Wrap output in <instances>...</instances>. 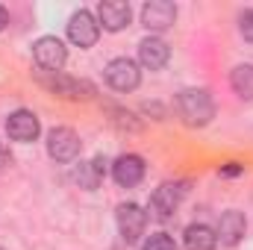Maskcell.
<instances>
[{
    "mask_svg": "<svg viewBox=\"0 0 253 250\" xmlns=\"http://www.w3.org/2000/svg\"><path fill=\"white\" fill-rule=\"evenodd\" d=\"M215 245H218V236L212 227L191 224L186 230V250H215Z\"/></svg>",
    "mask_w": 253,
    "mask_h": 250,
    "instance_id": "obj_16",
    "label": "cell"
},
{
    "mask_svg": "<svg viewBox=\"0 0 253 250\" xmlns=\"http://www.w3.org/2000/svg\"><path fill=\"white\" fill-rule=\"evenodd\" d=\"M3 165H9V150L0 144V168H3Z\"/></svg>",
    "mask_w": 253,
    "mask_h": 250,
    "instance_id": "obj_20",
    "label": "cell"
},
{
    "mask_svg": "<svg viewBox=\"0 0 253 250\" xmlns=\"http://www.w3.org/2000/svg\"><path fill=\"white\" fill-rule=\"evenodd\" d=\"M230 85L242 100H253V65H236L230 74Z\"/></svg>",
    "mask_w": 253,
    "mask_h": 250,
    "instance_id": "obj_17",
    "label": "cell"
},
{
    "mask_svg": "<svg viewBox=\"0 0 253 250\" xmlns=\"http://www.w3.org/2000/svg\"><path fill=\"white\" fill-rule=\"evenodd\" d=\"M6 24H9V15H6V9H3V6H0V30H3V27H6Z\"/></svg>",
    "mask_w": 253,
    "mask_h": 250,
    "instance_id": "obj_21",
    "label": "cell"
},
{
    "mask_svg": "<svg viewBox=\"0 0 253 250\" xmlns=\"http://www.w3.org/2000/svg\"><path fill=\"white\" fill-rule=\"evenodd\" d=\"M239 30H242V36L253 44V9H248V12L239 15Z\"/></svg>",
    "mask_w": 253,
    "mask_h": 250,
    "instance_id": "obj_19",
    "label": "cell"
},
{
    "mask_svg": "<svg viewBox=\"0 0 253 250\" xmlns=\"http://www.w3.org/2000/svg\"><path fill=\"white\" fill-rule=\"evenodd\" d=\"M106 83L115 91H132L141 83V71H138V65L132 62V59H126V56L112 59V62L106 65Z\"/></svg>",
    "mask_w": 253,
    "mask_h": 250,
    "instance_id": "obj_8",
    "label": "cell"
},
{
    "mask_svg": "<svg viewBox=\"0 0 253 250\" xmlns=\"http://www.w3.org/2000/svg\"><path fill=\"white\" fill-rule=\"evenodd\" d=\"M39 83L44 88H50L53 94H62V97H71V100H88L94 97V85L88 80H77V77H65V74H39Z\"/></svg>",
    "mask_w": 253,
    "mask_h": 250,
    "instance_id": "obj_2",
    "label": "cell"
},
{
    "mask_svg": "<svg viewBox=\"0 0 253 250\" xmlns=\"http://www.w3.org/2000/svg\"><path fill=\"white\" fill-rule=\"evenodd\" d=\"M141 21H144L147 30H156V33L159 30H168L177 21V6L168 3V0H150L141 9Z\"/></svg>",
    "mask_w": 253,
    "mask_h": 250,
    "instance_id": "obj_10",
    "label": "cell"
},
{
    "mask_svg": "<svg viewBox=\"0 0 253 250\" xmlns=\"http://www.w3.org/2000/svg\"><path fill=\"white\" fill-rule=\"evenodd\" d=\"M177 112H180V118L186 124L203 126L215 118V103H212L209 91H203V88H186L177 97Z\"/></svg>",
    "mask_w": 253,
    "mask_h": 250,
    "instance_id": "obj_1",
    "label": "cell"
},
{
    "mask_svg": "<svg viewBox=\"0 0 253 250\" xmlns=\"http://www.w3.org/2000/svg\"><path fill=\"white\" fill-rule=\"evenodd\" d=\"M112 177H115L118 186H124V188L138 186L141 177H144V159L135 156V153H124V156H118L115 165H112Z\"/></svg>",
    "mask_w": 253,
    "mask_h": 250,
    "instance_id": "obj_12",
    "label": "cell"
},
{
    "mask_svg": "<svg viewBox=\"0 0 253 250\" xmlns=\"http://www.w3.org/2000/svg\"><path fill=\"white\" fill-rule=\"evenodd\" d=\"M129 3L124 0H103L100 6H97V21L109 30V33H118V30H124L126 24H129Z\"/></svg>",
    "mask_w": 253,
    "mask_h": 250,
    "instance_id": "obj_13",
    "label": "cell"
},
{
    "mask_svg": "<svg viewBox=\"0 0 253 250\" xmlns=\"http://www.w3.org/2000/svg\"><path fill=\"white\" fill-rule=\"evenodd\" d=\"M97 36H100V24H97V18L88 9H80V12L71 15V21H68V39L77 47H91L97 42Z\"/></svg>",
    "mask_w": 253,
    "mask_h": 250,
    "instance_id": "obj_5",
    "label": "cell"
},
{
    "mask_svg": "<svg viewBox=\"0 0 253 250\" xmlns=\"http://www.w3.org/2000/svg\"><path fill=\"white\" fill-rule=\"evenodd\" d=\"M168 56H171V50H168V44L162 39H156V36L141 39V44H138V62L144 65V68L159 71V68H165Z\"/></svg>",
    "mask_w": 253,
    "mask_h": 250,
    "instance_id": "obj_14",
    "label": "cell"
},
{
    "mask_svg": "<svg viewBox=\"0 0 253 250\" xmlns=\"http://www.w3.org/2000/svg\"><path fill=\"white\" fill-rule=\"evenodd\" d=\"M6 132H9V138H12V141L30 144V141H36V138H39L42 124H39V118H36L33 112L18 109V112H12V115L6 118Z\"/></svg>",
    "mask_w": 253,
    "mask_h": 250,
    "instance_id": "obj_9",
    "label": "cell"
},
{
    "mask_svg": "<svg viewBox=\"0 0 253 250\" xmlns=\"http://www.w3.org/2000/svg\"><path fill=\"white\" fill-rule=\"evenodd\" d=\"M47 153L56 162H71L80 153V135L71 126H56L47 132Z\"/></svg>",
    "mask_w": 253,
    "mask_h": 250,
    "instance_id": "obj_7",
    "label": "cell"
},
{
    "mask_svg": "<svg viewBox=\"0 0 253 250\" xmlns=\"http://www.w3.org/2000/svg\"><path fill=\"white\" fill-rule=\"evenodd\" d=\"M245 233H248V218H245L239 209L224 212L221 221H218V230H215V236H218L221 245H227V248H236V245L245 239Z\"/></svg>",
    "mask_w": 253,
    "mask_h": 250,
    "instance_id": "obj_11",
    "label": "cell"
},
{
    "mask_svg": "<svg viewBox=\"0 0 253 250\" xmlns=\"http://www.w3.org/2000/svg\"><path fill=\"white\" fill-rule=\"evenodd\" d=\"M103 174H106V159H94V162H80V168L74 171V180L80 183V188H97L100 186V180H103Z\"/></svg>",
    "mask_w": 253,
    "mask_h": 250,
    "instance_id": "obj_15",
    "label": "cell"
},
{
    "mask_svg": "<svg viewBox=\"0 0 253 250\" xmlns=\"http://www.w3.org/2000/svg\"><path fill=\"white\" fill-rule=\"evenodd\" d=\"M33 59H36V65H39L44 74H59L65 59H68V50H65V44L56 36H42V39L33 44Z\"/></svg>",
    "mask_w": 253,
    "mask_h": 250,
    "instance_id": "obj_4",
    "label": "cell"
},
{
    "mask_svg": "<svg viewBox=\"0 0 253 250\" xmlns=\"http://www.w3.org/2000/svg\"><path fill=\"white\" fill-rule=\"evenodd\" d=\"M144 227H147V212L138 203H121L118 206V230H121V239L126 245H135L144 236Z\"/></svg>",
    "mask_w": 253,
    "mask_h": 250,
    "instance_id": "obj_6",
    "label": "cell"
},
{
    "mask_svg": "<svg viewBox=\"0 0 253 250\" xmlns=\"http://www.w3.org/2000/svg\"><path fill=\"white\" fill-rule=\"evenodd\" d=\"M183 197H186V186L183 183H165V186H159L150 194V206H147L150 218H156V221L174 218V212L180 209Z\"/></svg>",
    "mask_w": 253,
    "mask_h": 250,
    "instance_id": "obj_3",
    "label": "cell"
},
{
    "mask_svg": "<svg viewBox=\"0 0 253 250\" xmlns=\"http://www.w3.org/2000/svg\"><path fill=\"white\" fill-rule=\"evenodd\" d=\"M144 250H177V242L168 233H150L144 239Z\"/></svg>",
    "mask_w": 253,
    "mask_h": 250,
    "instance_id": "obj_18",
    "label": "cell"
}]
</instances>
